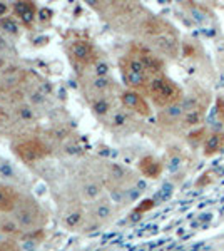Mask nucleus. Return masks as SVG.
Returning <instances> with one entry per match:
<instances>
[{"label": "nucleus", "mask_w": 224, "mask_h": 251, "mask_svg": "<svg viewBox=\"0 0 224 251\" xmlns=\"http://www.w3.org/2000/svg\"><path fill=\"white\" fill-rule=\"evenodd\" d=\"M148 94L152 102L159 107H169L182 99V91L176 82H173L164 74L154 75L148 86Z\"/></svg>", "instance_id": "3"}, {"label": "nucleus", "mask_w": 224, "mask_h": 251, "mask_svg": "<svg viewBox=\"0 0 224 251\" xmlns=\"http://www.w3.org/2000/svg\"><path fill=\"white\" fill-rule=\"evenodd\" d=\"M121 72L124 77L125 84L132 89V91H142L148 92V86L150 79L154 77V72L148 67L144 59L141 57L137 47L132 49L131 54H127L124 59H121Z\"/></svg>", "instance_id": "2"}, {"label": "nucleus", "mask_w": 224, "mask_h": 251, "mask_svg": "<svg viewBox=\"0 0 224 251\" xmlns=\"http://www.w3.org/2000/svg\"><path fill=\"white\" fill-rule=\"evenodd\" d=\"M204 148H206V151H204L206 156H213L218 151H221V149L224 148V134L209 136V137H207V141H206Z\"/></svg>", "instance_id": "11"}, {"label": "nucleus", "mask_w": 224, "mask_h": 251, "mask_svg": "<svg viewBox=\"0 0 224 251\" xmlns=\"http://www.w3.org/2000/svg\"><path fill=\"white\" fill-rule=\"evenodd\" d=\"M14 223L22 228V231H37L46 223V214L40 206L30 198H20L17 208H15Z\"/></svg>", "instance_id": "4"}, {"label": "nucleus", "mask_w": 224, "mask_h": 251, "mask_svg": "<svg viewBox=\"0 0 224 251\" xmlns=\"http://www.w3.org/2000/svg\"><path fill=\"white\" fill-rule=\"evenodd\" d=\"M91 106L94 109V112L99 116H105L109 111H111V104H109V100L105 99L102 96H97L96 99L91 100Z\"/></svg>", "instance_id": "12"}, {"label": "nucleus", "mask_w": 224, "mask_h": 251, "mask_svg": "<svg viewBox=\"0 0 224 251\" xmlns=\"http://www.w3.org/2000/svg\"><path fill=\"white\" fill-rule=\"evenodd\" d=\"M141 32L154 47H157V50L162 52V54H168L171 57L177 55L179 39H177L176 30H174L173 25H169L168 22H164L162 19H157V17H148L144 20V24H142Z\"/></svg>", "instance_id": "1"}, {"label": "nucleus", "mask_w": 224, "mask_h": 251, "mask_svg": "<svg viewBox=\"0 0 224 251\" xmlns=\"http://www.w3.org/2000/svg\"><path fill=\"white\" fill-rule=\"evenodd\" d=\"M7 14H9V5L0 2V19H5Z\"/></svg>", "instance_id": "18"}, {"label": "nucleus", "mask_w": 224, "mask_h": 251, "mask_svg": "<svg viewBox=\"0 0 224 251\" xmlns=\"http://www.w3.org/2000/svg\"><path fill=\"white\" fill-rule=\"evenodd\" d=\"M20 201V194L14 188L0 186V213H14Z\"/></svg>", "instance_id": "9"}, {"label": "nucleus", "mask_w": 224, "mask_h": 251, "mask_svg": "<svg viewBox=\"0 0 224 251\" xmlns=\"http://www.w3.org/2000/svg\"><path fill=\"white\" fill-rule=\"evenodd\" d=\"M216 112H218V119L224 124V97H218L216 100Z\"/></svg>", "instance_id": "15"}, {"label": "nucleus", "mask_w": 224, "mask_h": 251, "mask_svg": "<svg viewBox=\"0 0 224 251\" xmlns=\"http://www.w3.org/2000/svg\"><path fill=\"white\" fill-rule=\"evenodd\" d=\"M12 10H14L15 17L25 27H30L37 17V5L34 2H17L12 5Z\"/></svg>", "instance_id": "8"}, {"label": "nucleus", "mask_w": 224, "mask_h": 251, "mask_svg": "<svg viewBox=\"0 0 224 251\" xmlns=\"http://www.w3.org/2000/svg\"><path fill=\"white\" fill-rule=\"evenodd\" d=\"M15 154H17L24 163H35V161L44 159L49 154V148L40 139H27L15 146Z\"/></svg>", "instance_id": "6"}, {"label": "nucleus", "mask_w": 224, "mask_h": 251, "mask_svg": "<svg viewBox=\"0 0 224 251\" xmlns=\"http://www.w3.org/2000/svg\"><path fill=\"white\" fill-rule=\"evenodd\" d=\"M139 169L146 177H159L162 173V164L159 163L156 157L144 156L139 161Z\"/></svg>", "instance_id": "10"}, {"label": "nucleus", "mask_w": 224, "mask_h": 251, "mask_svg": "<svg viewBox=\"0 0 224 251\" xmlns=\"http://www.w3.org/2000/svg\"><path fill=\"white\" fill-rule=\"evenodd\" d=\"M0 27H2L5 32H9V34H19V24L17 20H15L14 17H9L7 15L5 19H0Z\"/></svg>", "instance_id": "13"}, {"label": "nucleus", "mask_w": 224, "mask_h": 251, "mask_svg": "<svg viewBox=\"0 0 224 251\" xmlns=\"http://www.w3.org/2000/svg\"><path fill=\"white\" fill-rule=\"evenodd\" d=\"M121 102L124 107L131 109V111L137 112L141 116H149L150 114V107L148 104V100L144 99V96L137 91H125L121 94Z\"/></svg>", "instance_id": "7"}, {"label": "nucleus", "mask_w": 224, "mask_h": 251, "mask_svg": "<svg viewBox=\"0 0 224 251\" xmlns=\"http://www.w3.org/2000/svg\"><path fill=\"white\" fill-rule=\"evenodd\" d=\"M17 112H19V116L22 117L24 121H28V119H32V109L28 107V106H20L19 109H17Z\"/></svg>", "instance_id": "16"}, {"label": "nucleus", "mask_w": 224, "mask_h": 251, "mask_svg": "<svg viewBox=\"0 0 224 251\" xmlns=\"http://www.w3.org/2000/svg\"><path fill=\"white\" fill-rule=\"evenodd\" d=\"M0 251H19V245L14 240L0 241Z\"/></svg>", "instance_id": "14"}, {"label": "nucleus", "mask_w": 224, "mask_h": 251, "mask_svg": "<svg viewBox=\"0 0 224 251\" xmlns=\"http://www.w3.org/2000/svg\"><path fill=\"white\" fill-rule=\"evenodd\" d=\"M67 52L71 55V59L79 66H91V64H97V52L94 46L89 40L84 39H75L72 42H69Z\"/></svg>", "instance_id": "5"}, {"label": "nucleus", "mask_w": 224, "mask_h": 251, "mask_svg": "<svg viewBox=\"0 0 224 251\" xmlns=\"http://www.w3.org/2000/svg\"><path fill=\"white\" fill-rule=\"evenodd\" d=\"M154 208V201L152 200H146V201H142V204H139L136 208V213H146V211H149V209H152Z\"/></svg>", "instance_id": "17"}]
</instances>
